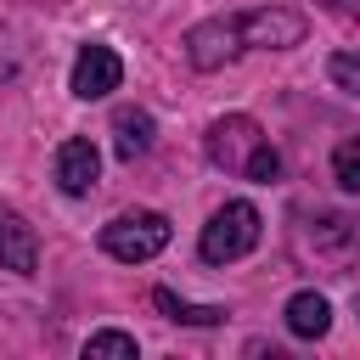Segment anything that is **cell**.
<instances>
[{
  "label": "cell",
  "mask_w": 360,
  "mask_h": 360,
  "mask_svg": "<svg viewBox=\"0 0 360 360\" xmlns=\"http://www.w3.org/2000/svg\"><path fill=\"white\" fill-rule=\"evenodd\" d=\"M332 180H338L349 197H360V135H349V141L332 152Z\"/></svg>",
  "instance_id": "12"
},
{
  "label": "cell",
  "mask_w": 360,
  "mask_h": 360,
  "mask_svg": "<svg viewBox=\"0 0 360 360\" xmlns=\"http://www.w3.org/2000/svg\"><path fill=\"white\" fill-rule=\"evenodd\" d=\"M96 174H101V152L90 146V141H62L56 146V186L68 191V197H90L96 191Z\"/></svg>",
  "instance_id": "7"
},
{
  "label": "cell",
  "mask_w": 360,
  "mask_h": 360,
  "mask_svg": "<svg viewBox=\"0 0 360 360\" xmlns=\"http://www.w3.org/2000/svg\"><path fill=\"white\" fill-rule=\"evenodd\" d=\"M152 304H158L169 321H180V326H219V321H225V304H186V298L169 292V287H158Z\"/></svg>",
  "instance_id": "11"
},
{
  "label": "cell",
  "mask_w": 360,
  "mask_h": 360,
  "mask_svg": "<svg viewBox=\"0 0 360 360\" xmlns=\"http://www.w3.org/2000/svg\"><path fill=\"white\" fill-rule=\"evenodd\" d=\"M169 248V219L152 214V208H135V214H118L101 225V253L118 259V264H146Z\"/></svg>",
  "instance_id": "1"
},
{
  "label": "cell",
  "mask_w": 360,
  "mask_h": 360,
  "mask_svg": "<svg viewBox=\"0 0 360 360\" xmlns=\"http://www.w3.org/2000/svg\"><path fill=\"white\" fill-rule=\"evenodd\" d=\"M326 79H332L338 90H349V96H360V51H338V56L326 62Z\"/></svg>",
  "instance_id": "14"
},
{
  "label": "cell",
  "mask_w": 360,
  "mask_h": 360,
  "mask_svg": "<svg viewBox=\"0 0 360 360\" xmlns=\"http://www.w3.org/2000/svg\"><path fill=\"white\" fill-rule=\"evenodd\" d=\"M236 51H242L236 17H208V22H197V28L186 34V56H191V68H202V73L225 68V62H231Z\"/></svg>",
  "instance_id": "5"
},
{
  "label": "cell",
  "mask_w": 360,
  "mask_h": 360,
  "mask_svg": "<svg viewBox=\"0 0 360 360\" xmlns=\"http://www.w3.org/2000/svg\"><path fill=\"white\" fill-rule=\"evenodd\" d=\"M118 79H124L118 51H112V45H84V51L73 56V79H68V90H73L79 101H96V96L118 90Z\"/></svg>",
  "instance_id": "6"
},
{
  "label": "cell",
  "mask_w": 360,
  "mask_h": 360,
  "mask_svg": "<svg viewBox=\"0 0 360 360\" xmlns=\"http://www.w3.org/2000/svg\"><path fill=\"white\" fill-rule=\"evenodd\" d=\"M332 326V304L321 292H292L287 298V332L292 338H326Z\"/></svg>",
  "instance_id": "10"
},
{
  "label": "cell",
  "mask_w": 360,
  "mask_h": 360,
  "mask_svg": "<svg viewBox=\"0 0 360 360\" xmlns=\"http://www.w3.org/2000/svg\"><path fill=\"white\" fill-rule=\"evenodd\" d=\"M236 34H242V45H259V51H292V45H304V17L287 6H259V11L236 17Z\"/></svg>",
  "instance_id": "3"
},
{
  "label": "cell",
  "mask_w": 360,
  "mask_h": 360,
  "mask_svg": "<svg viewBox=\"0 0 360 360\" xmlns=\"http://www.w3.org/2000/svg\"><path fill=\"white\" fill-rule=\"evenodd\" d=\"M332 6H338V11H360V0H332Z\"/></svg>",
  "instance_id": "15"
},
{
  "label": "cell",
  "mask_w": 360,
  "mask_h": 360,
  "mask_svg": "<svg viewBox=\"0 0 360 360\" xmlns=\"http://www.w3.org/2000/svg\"><path fill=\"white\" fill-rule=\"evenodd\" d=\"M152 135H158V124H152V112H141V107H124V112L112 118V152H118L124 163H135V158L152 146Z\"/></svg>",
  "instance_id": "9"
},
{
  "label": "cell",
  "mask_w": 360,
  "mask_h": 360,
  "mask_svg": "<svg viewBox=\"0 0 360 360\" xmlns=\"http://www.w3.org/2000/svg\"><path fill=\"white\" fill-rule=\"evenodd\" d=\"M253 242H259V208L253 202H225L208 225H202V259L208 264H231V259H242V253H253Z\"/></svg>",
  "instance_id": "2"
},
{
  "label": "cell",
  "mask_w": 360,
  "mask_h": 360,
  "mask_svg": "<svg viewBox=\"0 0 360 360\" xmlns=\"http://www.w3.org/2000/svg\"><path fill=\"white\" fill-rule=\"evenodd\" d=\"M84 360H135V338L129 332H96L84 343Z\"/></svg>",
  "instance_id": "13"
},
{
  "label": "cell",
  "mask_w": 360,
  "mask_h": 360,
  "mask_svg": "<svg viewBox=\"0 0 360 360\" xmlns=\"http://www.w3.org/2000/svg\"><path fill=\"white\" fill-rule=\"evenodd\" d=\"M259 146H264V135H259V124L242 118V112H231V118H219V124L208 129V163H219V169L248 174V163H253Z\"/></svg>",
  "instance_id": "4"
},
{
  "label": "cell",
  "mask_w": 360,
  "mask_h": 360,
  "mask_svg": "<svg viewBox=\"0 0 360 360\" xmlns=\"http://www.w3.org/2000/svg\"><path fill=\"white\" fill-rule=\"evenodd\" d=\"M34 264H39V242H34V231H28L17 214H0V270L34 276Z\"/></svg>",
  "instance_id": "8"
}]
</instances>
